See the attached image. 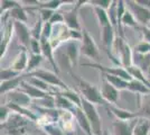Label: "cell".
<instances>
[{
  "instance_id": "obj_16",
  "label": "cell",
  "mask_w": 150,
  "mask_h": 135,
  "mask_svg": "<svg viewBox=\"0 0 150 135\" xmlns=\"http://www.w3.org/2000/svg\"><path fill=\"white\" fill-rule=\"evenodd\" d=\"M28 78H30V74H29V73H23V74H20L19 77L15 78V79H11V80H9V81H5V82H1V87H0V92H1V95H5V96H6L8 92L19 89L21 84H23L25 80H27Z\"/></svg>"
},
{
  "instance_id": "obj_23",
  "label": "cell",
  "mask_w": 150,
  "mask_h": 135,
  "mask_svg": "<svg viewBox=\"0 0 150 135\" xmlns=\"http://www.w3.org/2000/svg\"><path fill=\"white\" fill-rule=\"evenodd\" d=\"M133 135H150V119L139 117L133 126Z\"/></svg>"
},
{
  "instance_id": "obj_8",
  "label": "cell",
  "mask_w": 150,
  "mask_h": 135,
  "mask_svg": "<svg viewBox=\"0 0 150 135\" xmlns=\"http://www.w3.org/2000/svg\"><path fill=\"white\" fill-rule=\"evenodd\" d=\"M125 5L128 9L132 13L134 18L142 27H147V25L150 23V10L147 8L140 6L136 0H128L125 1Z\"/></svg>"
},
{
  "instance_id": "obj_39",
  "label": "cell",
  "mask_w": 150,
  "mask_h": 135,
  "mask_svg": "<svg viewBox=\"0 0 150 135\" xmlns=\"http://www.w3.org/2000/svg\"><path fill=\"white\" fill-rule=\"evenodd\" d=\"M47 133L48 135H66L58 125H55V124H50V125H47L43 129Z\"/></svg>"
},
{
  "instance_id": "obj_10",
  "label": "cell",
  "mask_w": 150,
  "mask_h": 135,
  "mask_svg": "<svg viewBox=\"0 0 150 135\" xmlns=\"http://www.w3.org/2000/svg\"><path fill=\"white\" fill-rule=\"evenodd\" d=\"M57 122H58V126L64 131V133L66 135L75 134V125L77 123H76L75 116L72 111L59 110V116H58V121Z\"/></svg>"
},
{
  "instance_id": "obj_35",
  "label": "cell",
  "mask_w": 150,
  "mask_h": 135,
  "mask_svg": "<svg viewBox=\"0 0 150 135\" xmlns=\"http://www.w3.org/2000/svg\"><path fill=\"white\" fill-rule=\"evenodd\" d=\"M20 74H23V73L13 70L11 68H4V69H1L0 79H1V82H5V81H9V80H11V79H15V78L19 77Z\"/></svg>"
},
{
  "instance_id": "obj_31",
  "label": "cell",
  "mask_w": 150,
  "mask_h": 135,
  "mask_svg": "<svg viewBox=\"0 0 150 135\" xmlns=\"http://www.w3.org/2000/svg\"><path fill=\"white\" fill-rule=\"evenodd\" d=\"M58 92L64 96L65 98H67L72 104H74L76 107H81L82 106V96H80L79 94H76L74 90H61L58 89Z\"/></svg>"
},
{
  "instance_id": "obj_7",
  "label": "cell",
  "mask_w": 150,
  "mask_h": 135,
  "mask_svg": "<svg viewBox=\"0 0 150 135\" xmlns=\"http://www.w3.org/2000/svg\"><path fill=\"white\" fill-rule=\"evenodd\" d=\"M64 47L63 55L66 58L67 62L71 68H74L79 62V58L81 54V42L80 41H74V39H69L65 44L62 45Z\"/></svg>"
},
{
  "instance_id": "obj_1",
  "label": "cell",
  "mask_w": 150,
  "mask_h": 135,
  "mask_svg": "<svg viewBox=\"0 0 150 135\" xmlns=\"http://www.w3.org/2000/svg\"><path fill=\"white\" fill-rule=\"evenodd\" d=\"M71 76L77 81V86H79V89L81 91L82 98H84L85 100H88L94 105H101V106L106 107L108 103L103 99V97L101 95L100 87H96L95 84L88 82V80L74 74L73 72H71Z\"/></svg>"
},
{
  "instance_id": "obj_47",
  "label": "cell",
  "mask_w": 150,
  "mask_h": 135,
  "mask_svg": "<svg viewBox=\"0 0 150 135\" xmlns=\"http://www.w3.org/2000/svg\"><path fill=\"white\" fill-rule=\"evenodd\" d=\"M147 77H148V79H150V65L148 68V70H147Z\"/></svg>"
},
{
  "instance_id": "obj_9",
  "label": "cell",
  "mask_w": 150,
  "mask_h": 135,
  "mask_svg": "<svg viewBox=\"0 0 150 135\" xmlns=\"http://www.w3.org/2000/svg\"><path fill=\"white\" fill-rule=\"evenodd\" d=\"M83 65L85 66H91V68H94V69H98L99 71H101V73H105V74H111V76H115V77H120L122 79H125L127 81H132L133 78L130 76V73L128 72L127 69L122 68V66H105L103 64H100V63H84Z\"/></svg>"
},
{
  "instance_id": "obj_36",
  "label": "cell",
  "mask_w": 150,
  "mask_h": 135,
  "mask_svg": "<svg viewBox=\"0 0 150 135\" xmlns=\"http://www.w3.org/2000/svg\"><path fill=\"white\" fill-rule=\"evenodd\" d=\"M43 27H44V21L40 19V17H38L36 24L31 28V37L40 41L42 35H43Z\"/></svg>"
},
{
  "instance_id": "obj_34",
  "label": "cell",
  "mask_w": 150,
  "mask_h": 135,
  "mask_svg": "<svg viewBox=\"0 0 150 135\" xmlns=\"http://www.w3.org/2000/svg\"><path fill=\"white\" fill-rule=\"evenodd\" d=\"M1 8H0V13L1 16L6 15V14L10 13L13 9L17 8V7L21 6L19 1H13V0H1Z\"/></svg>"
},
{
  "instance_id": "obj_11",
  "label": "cell",
  "mask_w": 150,
  "mask_h": 135,
  "mask_svg": "<svg viewBox=\"0 0 150 135\" xmlns=\"http://www.w3.org/2000/svg\"><path fill=\"white\" fill-rule=\"evenodd\" d=\"M13 25H15V34L18 37L19 45L23 49H29L30 46V42L33 37H31V29L28 28V26L25 23L21 21H15L13 20Z\"/></svg>"
},
{
  "instance_id": "obj_46",
  "label": "cell",
  "mask_w": 150,
  "mask_h": 135,
  "mask_svg": "<svg viewBox=\"0 0 150 135\" xmlns=\"http://www.w3.org/2000/svg\"><path fill=\"white\" fill-rule=\"evenodd\" d=\"M140 6L147 8L148 10H150V0H136Z\"/></svg>"
},
{
  "instance_id": "obj_25",
  "label": "cell",
  "mask_w": 150,
  "mask_h": 135,
  "mask_svg": "<svg viewBox=\"0 0 150 135\" xmlns=\"http://www.w3.org/2000/svg\"><path fill=\"white\" fill-rule=\"evenodd\" d=\"M128 90L133 92V94H137L139 96H147V95H150L149 87H147V86L144 84H142L141 81L136 80V79H133L132 81L129 82Z\"/></svg>"
},
{
  "instance_id": "obj_42",
  "label": "cell",
  "mask_w": 150,
  "mask_h": 135,
  "mask_svg": "<svg viewBox=\"0 0 150 135\" xmlns=\"http://www.w3.org/2000/svg\"><path fill=\"white\" fill-rule=\"evenodd\" d=\"M39 13H40L39 14L40 19L43 20L44 23H48L55 11H53V10H48V9H40V10H39Z\"/></svg>"
},
{
  "instance_id": "obj_5",
  "label": "cell",
  "mask_w": 150,
  "mask_h": 135,
  "mask_svg": "<svg viewBox=\"0 0 150 135\" xmlns=\"http://www.w3.org/2000/svg\"><path fill=\"white\" fill-rule=\"evenodd\" d=\"M82 41H81V54L84 56L96 61V63H99L100 61V52L99 47L95 43L94 39L90 35V33L83 28L82 29Z\"/></svg>"
},
{
  "instance_id": "obj_14",
  "label": "cell",
  "mask_w": 150,
  "mask_h": 135,
  "mask_svg": "<svg viewBox=\"0 0 150 135\" xmlns=\"http://www.w3.org/2000/svg\"><path fill=\"white\" fill-rule=\"evenodd\" d=\"M79 9H80V7L76 6V4L74 2V7L71 10L65 11L63 14V16H64V23L69 29L82 32L83 28L81 27L80 19H79Z\"/></svg>"
},
{
  "instance_id": "obj_29",
  "label": "cell",
  "mask_w": 150,
  "mask_h": 135,
  "mask_svg": "<svg viewBox=\"0 0 150 135\" xmlns=\"http://www.w3.org/2000/svg\"><path fill=\"white\" fill-rule=\"evenodd\" d=\"M6 15H8L10 18H13L15 21H21V23H25L26 24L27 20H28L27 11H26V9L23 6H19L17 8H15L10 13L6 14ZM6 15H4V16H6Z\"/></svg>"
},
{
  "instance_id": "obj_18",
  "label": "cell",
  "mask_w": 150,
  "mask_h": 135,
  "mask_svg": "<svg viewBox=\"0 0 150 135\" xmlns=\"http://www.w3.org/2000/svg\"><path fill=\"white\" fill-rule=\"evenodd\" d=\"M28 62H29L28 51H27V49H23V47H21V50L19 51V53L17 54V56L13 59L10 68H11L13 70L17 71V72L23 73L24 71L27 70Z\"/></svg>"
},
{
  "instance_id": "obj_28",
  "label": "cell",
  "mask_w": 150,
  "mask_h": 135,
  "mask_svg": "<svg viewBox=\"0 0 150 135\" xmlns=\"http://www.w3.org/2000/svg\"><path fill=\"white\" fill-rule=\"evenodd\" d=\"M139 115L140 117L150 118V95L139 97Z\"/></svg>"
},
{
  "instance_id": "obj_17",
  "label": "cell",
  "mask_w": 150,
  "mask_h": 135,
  "mask_svg": "<svg viewBox=\"0 0 150 135\" xmlns=\"http://www.w3.org/2000/svg\"><path fill=\"white\" fill-rule=\"evenodd\" d=\"M40 46H42V54H43V56L48 60V62H50V65L53 66L54 71L58 74L59 68L57 66L56 60L54 58V47L52 46L50 41L47 39H45V37H42V39H40Z\"/></svg>"
},
{
  "instance_id": "obj_19",
  "label": "cell",
  "mask_w": 150,
  "mask_h": 135,
  "mask_svg": "<svg viewBox=\"0 0 150 135\" xmlns=\"http://www.w3.org/2000/svg\"><path fill=\"white\" fill-rule=\"evenodd\" d=\"M6 97H7V101H8V103L16 104V105L23 106V107L29 106L30 99H31L27 94H25L24 91H21L20 89L13 90V91L8 92L6 95Z\"/></svg>"
},
{
  "instance_id": "obj_40",
  "label": "cell",
  "mask_w": 150,
  "mask_h": 135,
  "mask_svg": "<svg viewBox=\"0 0 150 135\" xmlns=\"http://www.w3.org/2000/svg\"><path fill=\"white\" fill-rule=\"evenodd\" d=\"M134 52L139 54H150V43L141 42L134 47Z\"/></svg>"
},
{
  "instance_id": "obj_50",
  "label": "cell",
  "mask_w": 150,
  "mask_h": 135,
  "mask_svg": "<svg viewBox=\"0 0 150 135\" xmlns=\"http://www.w3.org/2000/svg\"><path fill=\"white\" fill-rule=\"evenodd\" d=\"M149 81H150V79H149Z\"/></svg>"
},
{
  "instance_id": "obj_30",
  "label": "cell",
  "mask_w": 150,
  "mask_h": 135,
  "mask_svg": "<svg viewBox=\"0 0 150 135\" xmlns=\"http://www.w3.org/2000/svg\"><path fill=\"white\" fill-rule=\"evenodd\" d=\"M44 60L43 54H30L29 55V62H28V66H27V70L26 73H33L36 70L39 69V65L42 64Z\"/></svg>"
},
{
  "instance_id": "obj_38",
  "label": "cell",
  "mask_w": 150,
  "mask_h": 135,
  "mask_svg": "<svg viewBox=\"0 0 150 135\" xmlns=\"http://www.w3.org/2000/svg\"><path fill=\"white\" fill-rule=\"evenodd\" d=\"M112 2L111 0H91V1H88V4H91L92 6L98 7V8H101V9H104V10H109L110 7L112 6Z\"/></svg>"
},
{
  "instance_id": "obj_43",
  "label": "cell",
  "mask_w": 150,
  "mask_h": 135,
  "mask_svg": "<svg viewBox=\"0 0 150 135\" xmlns=\"http://www.w3.org/2000/svg\"><path fill=\"white\" fill-rule=\"evenodd\" d=\"M50 23L52 25H57V24H64V16L59 11H55L52 16Z\"/></svg>"
},
{
  "instance_id": "obj_15",
  "label": "cell",
  "mask_w": 150,
  "mask_h": 135,
  "mask_svg": "<svg viewBox=\"0 0 150 135\" xmlns=\"http://www.w3.org/2000/svg\"><path fill=\"white\" fill-rule=\"evenodd\" d=\"M105 108L108 111H111V114H112L118 121L130 122V121L137 119V118L140 117L139 113H133V111H130V110L120 108V107H117L115 105H110V104H108V106H106Z\"/></svg>"
},
{
  "instance_id": "obj_32",
  "label": "cell",
  "mask_w": 150,
  "mask_h": 135,
  "mask_svg": "<svg viewBox=\"0 0 150 135\" xmlns=\"http://www.w3.org/2000/svg\"><path fill=\"white\" fill-rule=\"evenodd\" d=\"M134 16L132 15V13L128 9L127 7V10H125V15L122 16V19H121V26H125V27H131V28H140Z\"/></svg>"
},
{
  "instance_id": "obj_13",
  "label": "cell",
  "mask_w": 150,
  "mask_h": 135,
  "mask_svg": "<svg viewBox=\"0 0 150 135\" xmlns=\"http://www.w3.org/2000/svg\"><path fill=\"white\" fill-rule=\"evenodd\" d=\"M15 33V25L13 20H7L4 24V27L1 28V45H0V51H1V59L5 56L7 49L9 46V43L11 41L13 34Z\"/></svg>"
},
{
  "instance_id": "obj_2",
  "label": "cell",
  "mask_w": 150,
  "mask_h": 135,
  "mask_svg": "<svg viewBox=\"0 0 150 135\" xmlns=\"http://www.w3.org/2000/svg\"><path fill=\"white\" fill-rule=\"evenodd\" d=\"M112 51L115 53V59H118L122 68L128 69L133 65V52L122 36H117Z\"/></svg>"
},
{
  "instance_id": "obj_37",
  "label": "cell",
  "mask_w": 150,
  "mask_h": 135,
  "mask_svg": "<svg viewBox=\"0 0 150 135\" xmlns=\"http://www.w3.org/2000/svg\"><path fill=\"white\" fill-rule=\"evenodd\" d=\"M11 115H13V111L6 104L1 105V108H0V122H1V125L8 122V119L10 118Z\"/></svg>"
},
{
  "instance_id": "obj_33",
  "label": "cell",
  "mask_w": 150,
  "mask_h": 135,
  "mask_svg": "<svg viewBox=\"0 0 150 135\" xmlns=\"http://www.w3.org/2000/svg\"><path fill=\"white\" fill-rule=\"evenodd\" d=\"M27 81H28L30 84H33L34 87H36V88H38V89L43 90V91H45V92H48V94H50V92L53 91L52 88H54V87L50 86L48 84H46L45 81H43L42 79L36 78V77L28 78V79H27Z\"/></svg>"
},
{
  "instance_id": "obj_44",
  "label": "cell",
  "mask_w": 150,
  "mask_h": 135,
  "mask_svg": "<svg viewBox=\"0 0 150 135\" xmlns=\"http://www.w3.org/2000/svg\"><path fill=\"white\" fill-rule=\"evenodd\" d=\"M52 33H53V25L50 24V21H48V23H44V27H43V35H42V37L50 39Z\"/></svg>"
},
{
  "instance_id": "obj_24",
  "label": "cell",
  "mask_w": 150,
  "mask_h": 135,
  "mask_svg": "<svg viewBox=\"0 0 150 135\" xmlns=\"http://www.w3.org/2000/svg\"><path fill=\"white\" fill-rule=\"evenodd\" d=\"M64 4H67V1H61V0H50V1H44V2H40V1H36L35 6L29 7L27 9H48V10H53V11H56L58 8L64 5Z\"/></svg>"
},
{
  "instance_id": "obj_26",
  "label": "cell",
  "mask_w": 150,
  "mask_h": 135,
  "mask_svg": "<svg viewBox=\"0 0 150 135\" xmlns=\"http://www.w3.org/2000/svg\"><path fill=\"white\" fill-rule=\"evenodd\" d=\"M101 77L104 78L108 82H110L113 87H115L118 90L128 89L129 81H127V80L122 79V78L115 77V76H111V74H105V73H101Z\"/></svg>"
},
{
  "instance_id": "obj_21",
  "label": "cell",
  "mask_w": 150,
  "mask_h": 135,
  "mask_svg": "<svg viewBox=\"0 0 150 135\" xmlns=\"http://www.w3.org/2000/svg\"><path fill=\"white\" fill-rule=\"evenodd\" d=\"M75 116V119H76V123L80 125L81 127L85 133L88 135H94L93 131H92V127H91V124L88 122V117L85 116L84 111L82 109V107H75L74 110L72 111Z\"/></svg>"
},
{
  "instance_id": "obj_45",
  "label": "cell",
  "mask_w": 150,
  "mask_h": 135,
  "mask_svg": "<svg viewBox=\"0 0 150 135\" xmlns=\"http://www.w3.org/2000/svg\"><path fill=\"white\" fill-rule=\"evenodd\" d=\"M141 34H142V39L144 42L150 43V28L149 27H141Z\"/></svg>"
},
{
  "instance_id": "obj_22",
  "label": "cell",
  "mask_w": 150,
  "mask_h": 135,
  "mask_svg": "<svg viewBox=\"0 0 150 135\" xmlns=\"http://www.w3.org/2000/svg\"><path fill=\"white\" fill-rule=\"evenodd\" d=\"M7 106L11 109L13 114H18V115L23 116V117H26L27 119L29 121H33V122H37L38 116L33 111V110L28 109L27 107H23V106H19V105H16V104H11V103H7Z\"/></svg>"
},
{
  "instance_id": "obj_27",
  "label": "cell",
  "mask_w": 150,
  "mask_h": 135,
  "mask_svg": "<svg viewBox=\"0 0 150 135\" xmlns=\"http://www.w3.org/2000/svg\"><path fill=\"white\" fill-rule=\"evenodd\" d=\"M94 13H95V16H96V19H98V23H99L100 29L101 28H104L106 26L112 25L111 20H110V17H109V14H108V10L101 9V8H98V7H94Z\"/></svg>"
},
{
  "instance_id": "obj_4",
  "label": "cell",
  "mask_w": 150,
  "mask_h": 135,
  "mask_svg": "<svg viewBox=\"0 0 150 135\" xmlns=\"http://www.w3.org/2000/svg\"><path fill=\"white\" fill-rule=\"evenodd\" d=\"M27 124L28 119L26 117L13 114L10 116L8 122L1 125V129H4L8 135H27Z\"/></svg>"
},
{
  "instance_id": "obj_20",
  "label": "cell",
  "mask_w": 150,
  "mask_h": 135,
  "mask_svg": "<svg viewBox=\"0 0 150 135\" xmlns=\"http://www.w3.org/2000/svg\"><path fill=\"white\" fill-rule=\"evenodd\" d=\"M19 89L21 91H24L25 94H27L30 98H34V99H38V100H42V99H45V98H48L52 95L48 94V92H45L43 90L38 89L36 87H34L33 84H30L27 80H25Z\"/></svg>"
},
{
  "instance_id": "obj_3",
  "label": "cell",
  "mask_w": 150,
  "mask_h": 135,
  "mask_svg": "<svg viewBox=\"0 0 150 135\" xmlns=\"http://www.w3.org/2000/svg\"><path fill=\"white\" fill-rule=\"evenodd\" d=\"M82 109L84 111L85 116L88 117V122L91 124V127L93 131L94 135H103L102 131V119L101 116L99 115V111L96 109V105L90 103L82 98Z\"/></svg>"
},
{
  "instance_id": "obj_49",
  "label": "cell",
  "mask_w": 150,
  "mask_h": 135,
  "mask_svg": "<svg viewBox=\"0 0 150 135\" xmlns=\"http://www.w3.org/2000/svg\"><path fill=\"white\" fill-rule=\"evenodd\" d=\"M103 135H112V134H110L108 131H103Z\"/></svg>"
},
{
  "instance_id": "obj_12",
  "label": "cell",
  "mask_w": 150,
  "mask_h": 135,
  "mask_svg": "<svg viewBox=\"0 0 150 135\" xmlns=\"http://www.w3.org/2000/svg\"><path fill=\"white\" fill-rule=\"evenodd\" d=\"M100 91L103 99L110 105H114L119 100L120 90H118L115 87H113L112 84L110 82H108L103 77H101Z\"/></svg>"
},
{
  "instance_id": "obj_6",
  "label": "cell",
  "mask_w": 150,
  "mask_h": 135,
  "mask_svg": "<svg viewBox=\"0 0 150 135\" xmlns=\"http://www.w3.org/2000/svg\"><path fill=\"white\" fill-rule=\"evenodd\" d=\"M29 74H30V77H36L42 79L46 84H48L50 86L54 87V88H57V89H61V90L71 89L69 86L65 84L61 78L58 77L57 73H53L50 71H46V70H43V69H38L35 72L29 73Z\"/></svg>"
},
{
  "instance_id": "obj_41",
  "label": "cell",
  "mask_w": 150,
  "mask_h": 135,
  "mask_svg": "<svg viewBox=\"0 0 150 135\" xmlns=\"http://www.w3.org/2000/svg\"><path fill=\"white\" fill-rule=\"evenodd\" d=\"M31 51V54H42V46H40V41L33 39L29 46Z\"/></svg>"
},
{
  "instance_id": "obj_48",
  "label": "cell",
  "mask_w": 150,
  "mask_h": 135,
  "mask_svg": "<svg viewBox=\"0 0 150 135\" xmlns=\"http://www.w3.org/2000/svg\"><path fill=\"white\" fill-rule=\"evenodd\" d=\"M39 135H48V134H47V133H46L45 131H42V132L39 133Z\"/></svg>"
}]
</instances>
